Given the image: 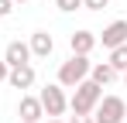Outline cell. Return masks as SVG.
<instances>
[{
  "label": "cell",
  "mask_w": 127,
  "mask_h": 123,
  "mask_svg": "<svg viewBox=\"0 0 127 123\" xmlns=\"http://www.w3.org/2000/svg\"><path fill=\"white\" fill-rule=\"evenodd\" d=\"M96 44H103L106 51H113V48L127 44V20H113V24H106L103 34L96 38Z\"/></svg>",
  "instance_id": "cell-5"
},
{
  "label": "cell",
  "mask_w": 127,
  "mask_h": 123,
  "mask_svg": "<svg viewBox=\"0 0 127 123\" xmlns=\"http://www.w3.org/2000/svg\"><path fill=\"white\" fill-rule=\"evenodd\" d=\"M17 123H28V120H17Z\"/></svg>",
  "instance_id": "cell-20"
},
{
  "label": "cell",
  "mask_w": 127,
  "mask_h": 123,
  "mask_svg": "<svg viewBox=\"0 0 127 123\" xmlns=\"http://www.w3.org/2000/svg\"><path fill=\"white\" fill-rule=\"evenodd\" d=\"M17 116L28 123H38L45 116V109H41V102H38V96H21V106H17Z\"/></svg>",
  "instance_id": "cell-10"
},
{
  "label": "cell",
  "mask_w": 127,
  "mask_h": 123,
  "mask_svg": "<svg viewBox=\"0 0 127 123\" xmlns=\"http://www.w3.org/2000/svg\"><path fill=\"white\" fill-rule=\"evenodd\" d=\"M10 10H14V0H0V17H10Z\"/></svg>",
  "instance_id": "cell-15"
},
{
  "label": "cell",
  "mask_w": 127,
  "mask_h": 123,
  "mask_svg": "<svg viewBox=\"0 0 127 123\" xmlns=\"http://www.w3.org/2000/svg\"><path fill=\"white\" fill-rule=\"evenodd\" d=\"M14 3H28V0H14Z\"/></svg>",
  "instance_id": "cell-19"
},
{
  "label": "cell",
  "mask_w": 127,
  "mask_h": 123,
  "mask_svg": "<svg viewBox=\"0 0 127 123\" xmlns=\"http://www.w3.org/2000/svg\"><path fill=\"white\" fill-rule=\"evenodd\" d=\"M124 82H127V72H124Z\"/></svg>",
  "instance_id": "cell-21"
},
{
  "label": "cell",
  "mask_w": 127,
  "mask_h": 123,
  "mask_svg": "<svg viewBox=\"0 0 127 123\" xmlns=\"http://www.w3.org/2000/svg\"><path fill=\"white\" fill-rule=\"evenodd\" d=\"M110 65H113L117 72H127V44H120V48L110 51Z\"/></svg>",
  "instance_id": "cell-12"
},
{
  "label": "cell",
  "mask_w": 127,
  "mask_h": 123,
  "mask_svg": "<svg viewBox=\"0 0 127 123\" xmlns=\"http://www.w3.org/2000/svg\"><path fill=\"white\" fill-rule=\"evenodd\" d=\"M100 99H103V85H96L93 79H83L76 85L72 99H69V109H72L76 116H93V109H96Z\"/></svg>",
  "instance_id": "cell-1"
},
{
  "label": "cell",
  "mask_w": 127,
  "mask_h": 123,
  "mask_svg": "<svg viewBox=\"0 0 127 123\" xmlns=\"http://www.w3.org/2000/svg\"><path fill=\"white\" fill-rule=\"evenodd\" d=\"M127 116V102L120 96H103L93 109V123H124Z\"/></svg>",
  "instance_id": "cell-3"
},
{
  "label": "cell",
  "mask_w": 127,
  "mask_h": 123,
  "mask_svg": "<svg viewBox=\"0 0 127 123\" xmlns=\"http://www.w3.org/2000/svg\"><path fill=\"white\" fill-rule=\"evenodd\" d=\"M83 7H86V10H106L110 0H83Z\"/></svg>",
  "instance_id": "cell-14"
},
{
  "label": "cell",
  "mask_w": 127,
  "mask_h": 123,
  "mask_svg": "<svg viewBox=\"0 0 127 123\" xmlns=\"http://www.w3.org/2000/svg\"><path fill=\"white\" fill-rule=\"evenodd\" d=\"M55 7L69 14V10H79V7H83V0H55Z\"/></svg>",
  "instance_id": "cell-13"
},
{
  "label": "cell",
  "mask_w": 127,
  "mask_h": 123,
  "mask_svg": "<svg viewBox=\"0 0 127 123\" xmlns=\"http://www.w3.org/2000/svg\"><path fill=\"white\" fill-rule=\"evenodd\" d=\"M69 48H72V55H89L96 48V34L93 31H72L69 34Z\"/></svg>",
  "instance_id": "cell-7"
},
{
  "label": "cell",
  "mask_w": 127,
  "mask_h": 123,
  "mask_svg": "<svg viewBox=\"0 0 127 123\" xmlns=\"http://www.w3.org/2000/svg\"><path fill=\"white\" fill-rule=\"evenodd\" d=\"M69 123H93V116H72Z\"/></svg>",
  "instance_id": "cell-17"
},
{
  "label": "cell",
  "mask_w": 127,
  "mask_h": 123,
  "mask_svg": "<svg viewBox=\"0 0 127 123\" xmlns=\"http://www.w3.org/2000/svg\"><path fill=\"white\" fill-rule=\"evenodd\" d=\"M48 123H62V120H59V116H48Z\"/></svg>",
  "instance_id": "cell-18"
},
{
  "label": "cell",
  "mask_w": 127,
  "mask_h": 123,
  "mask_svg": "<svg viewBox=\"0 0 127 123\" xmlns=\"http://www.w3.org/2000/svg\"><path fill=\"white\" fill-rule=\"evenodd\" d=\"M3 62L14 68V65H28L31 62V48H28V41H10L7 44V51H3Z\"/></svg>",
  "instance_id": "cell-8"
},
{
  "label": "cell",
  "mask_w": 127,
  "mask_h": 123,
  "mask_svg": "<svg viewBox=\"0 0 127 123\" xmlns=\"http://www.w3.org/2000/svg\"><path fill=\"white\" fill-rule=\"evenodd\" d=\"M38 102H41V109H45V116H62L65 109H69V99H65V89L55 82H48L41 92H38Z\"/></svg>",
  "instance_id": "cell-4"
},
{
  "label": "cell",
  "mask_w": 127,
  "mask_h": 123,
  "mask_svg": "<svg viewBox=\"0 0 127 123\" xmlns=\"http://www.w3.org/2000/svg\"><path fill=\"white\" fill-rule=\"evenodd\" d=\"M89 79L96 82V85H110V82L117 79V68H113L110 62H96V65L89 68Z\"/></svg>",
  "instance_id": "cell-11"
},
{
  "label": "cell",
  "mask_w": 127,
  "mask_h": 123,
  "mask_svg": "<svg viewBox=\"0 0 127 123\" xmlns=\"http://www.w3.org/2000/svg\"><path fill=\"white\" fill-rule=\"evenodd\" d=\"M7 82H10V89H31L34 85V68L31 65H14L7 72Z\"/></svg>",
  "instance_id": "cell-9"
},
{
  "label": "cell",
  "mask_w": 127,
  "mask_h": 123,
  "mask_svg": "<svg viewBox=\"0 0 127 123\" xmlns=\"http://www.w3.org/2000/svg\"><path fill=\"white\" fill-rule=\"evenodd\" d=\"M28 48H31V55H34V58H48V55L55 51V38H52L48 31H34L31 41H28Z\"/></svg>",
  "instance_id": "cell-6"
},
{
  "label": "cell",
  "mask_w": 127,
  "mask_h": 123,
  "mask_svg": "<svg viewBox=\"0 0 127 123\" xmlns=\"http://www.w3.org/2000/svg\"><path fill=\"white\" fill-rule=\"evenodd\" d=\"M89 68H93L89 55H72L69 62L59 65V85L62 89H76L83 79H89Z\"/></svg>",
  "instance_id": "cell-2"
},
{
  "label": "cell",
  "mask_w": 127,
  "mask_h": 123,
  "mask_svg": "<svg viewBox=\"0 0 127 123\" xmlns=\"http://www.w3.org/2000/svg\"><path fill=\"white\" fill-rule=\"evenodd\" d=\"M7 72H10V65H7L3 58H0V82H7Z\"/></svg>",
  "instance_id": "cell-16"
}]
</instances>
